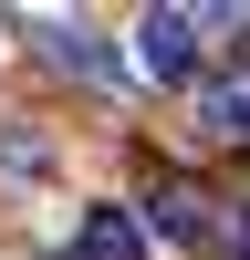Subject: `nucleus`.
Segmentation results:
<instances>
[{
	"label": "nucleus",
	"instance_id": "f257e3e1",
	"mask_svg": "<svg viewBox=\"0 0 250 260\" xmlns=\"http://www.w3.org/2000/svg\"><path fill=\"white\" fill-rule=\"evenodd\" d=\"M240 11H146L136 21V73L146 83H208V31H229Z\"/></svg>",
	"mask_w": 250,
	"mask_h": 260
},
{
	"label": "nucleus",
	"instance_id": "f03ea898",
	"mask_svg": "<svg viewBox=\"0 0 250 260\" xmlns=\"http://www.w3.org/2000/svg\"><path fill=\"white\" fill-rule=\"evenodd\" d=\"M32 31H42V52H52L63 73H83V83H125V73H136V52H104V31H94V21H63V11H42Z\"/></svg>",
	"mask_w": 250,
	"mask_h": 260
},
{
	"label": "nucleus",
	"instance_id": "7ed1b4c3",
	"mask_svg": "<svg viewBox=\"0 0 250 260\" xmlns=\"http://www.w3.org/2000/svg\"><path fill=\"white\" fill-rule=\"evenodd\" d=\"M198 136H219V146H250V52L208 62V83H198Z\"/></svg>",
	"mask_w": 250,
	"mask_h": 260
},
{
	"label": "nucleus",
	"instance_id": "20e7f679",
	"mask_svg": "<svg viewBox=\"0 0 250 260\" xmlns=\"http://www.w3.org/2000/svg\"><path fill=\"white\" fill-rule=\"evenodd\" d=\"M73 260H146V219L136 208H83V229H73Z\"/></svg>",
	"mask_w": 250,
	"mask_h": 260
},
{
	"label": "nucleus",
	"instance_id": "39448f33",
	"mask_svg": "<svg viewBox=\"0 0 250 260\" xmlns=\"http://www.w3.org/2000/svg\"><path fill=\"white\" fill-rule=\"evenodd\" d=\"M208 208H219V198H198V187H157V198H146V219H157L167 240H219V219H208Z\"/></svg>",
	"mask_w": 250,
	"mask_h": 260
}]
</instances>
